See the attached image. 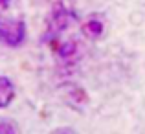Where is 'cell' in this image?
<instances>
[{
  "label": "cell",
  "instance_id": "cell-7",
  "mask_svg": "<svg viewBox=\"0 0 145 134\" xmlns=\"http://www.w3.org/2000/svg\"><path fill=\"white\" fill-rule=\"evenodd\" d=\"M52 134H75V132L72 131V129H66V127H64V129H57V131L52 132Z\"/></svg>",
  "mask_w": 145,
  "mask_h": 134
},
{
  "label": "cell",
  "instance_id": "cell-3",
  "mask_svg": "<svg viewBox=\"0 0 145 134\" xmlns=\"http://www.w3.org/2000/svg\"><path fill=\"white\" fill-rule=\"evenodd\" d=\"M68 22H70V13H68L61 4H57L53 13H52V31H61V29H64L68 26Z\"/></svg>",
  "mask_w": 145,
  "mask_h": 134
},
{
  "label": "cell",
  "instance_id": "cell-2",
  "mask_svg": "<svg viewBox=\"0 0 145 134\" xmlns=\"http://www.w3.org/2000/svg\"><path fill=\"white\" fill-rule=\"evenodd\" d=\"M15 95H17V88H15L13 81L9 77L0 75V109H7L13 103Z\"/></svg>",
  "mask_w": 145,
  "mask_h": 134
},
{
  "label": "cell",
  "instance_id": "cell-4",
  "mask_svg": "<svg viewBox=\"0 0 145 134\" xmlns=\"http://www.w3.org/2000/svg\"><path fill=\"white\" fill-rule=\"evenodd\" d=\"M103 29H105V26H103V22L99 20L97 17L88 18V20L83 24V33H85V37H88V39H99V37L103 35Z\"/></svg>",
  "mask_w": 145,
  "mask_h": 134
},
{
  "label": "cell",
  "instance_id": "cell-8",
  "mask_svg": "<svg viewBox=\"0 0 145 134\" xmlns=\"http://www.w3.org/2000/svg\"><path fill=\"white\" fill-rule=\"evenodd\" d=\"M9 2H11V0H0V6H7Z\"/></svg>",
  "mask_w": 145,
  "mask_h": 134
},
{
  "label": "cell",
  "instance_id": "cell-1",
  "mask_svg": "<svg viewBox=\"0 0 145 134\" xmlns=\"http://www.w3.org/2000/svg\"><path fill=\"white\" fill-rule=\"evenodd\" d=\"M26 39V24L20 18H9L0 15V42L17 48Z\"/></svg>",
  "mask_w": 145,
  "mask_h": 134
},
{
  "label": "cell",
  "instance_id": "cell-5",
  "mask_svg": "<svg viewBox=\"0 0 145 134\" xmlns=\"http://www.w3.org/2000/svg\"><path fill=\"white\" fill-rule=\"evenodd\" d=\"M57 52H59V55L63 57V59H72V57H75V53H77V44H75L74 41L63 42L57 48Z\"/></svg>",
  "mask_w": 145,
  "mask_h": 134
},
{
  "label": "cell",
  "instance_id": "cell-6",
  "mask_svg": "<svg viewBox=\"0 0 145 134\" xmlns=\"http://www.w3.org/2000/svg\"><path fill=\"white\" fill-rule=\"evenodd\" d=\"M0 134H18L17 125L11 120H0Z\"/></svg>",
  "mask_w": 145,
  "mask_h": 134
}]
</instances>
